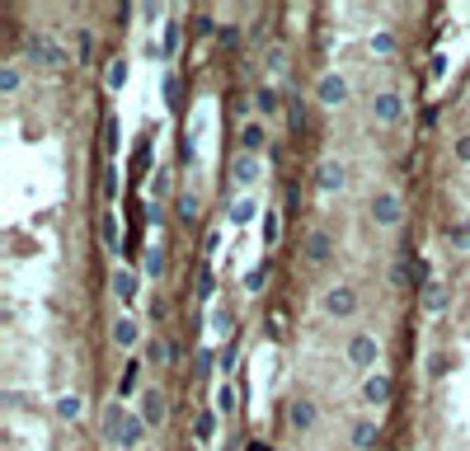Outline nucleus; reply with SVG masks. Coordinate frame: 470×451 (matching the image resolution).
I'll return each mask as SVG.
<instances>
[{"mask_svg": "<svg viewBox=\"0 0 470 451\" xmlns=\"http://www.w3.org/2000/svg\"><path fill=\"white\" fill-rule=\"evenodd\" d=\"M212 362H217V353H207V348H203V353H198V376H207V367H212Z\"/></svg>", "mask_w": 470, "mask_h": 451, "instance_id": "de8ad7c7", "label": "nucleus"}, {"mask_svg": "<svg viewBox=\"0 0 470 451\" xmlns=\"http://www.w3.org/2000/svg\"><path fill=\"white\" fill-rule=\"evenodd\" d=\"M76 57L80 62H90L94 57V33L90 29H76Z\"/></svg>", "mask_w": 470, "mask_h": 451, "instance_id": "e433bc0d", "label": "nucleus"}, {"mask_svg": "<svg viewBox=\"0 0 470 451\" xmlns=\"http://www.w3.org/2000/svg\"><path fill=\"white\" fill-rule=\"evenodd\" d=\"M19 85H24V71L19 66H0V94L10 99V94H19Z\"/></svg>", "mask_w": 470, "mask_h": 451, "instance_id": "a878e982", "label": "nucleus"}, {"mask_svg": "<svg viewBox=\"0 0 470 451\" xmlns=\"http://www.w3.org/2000/svg\"><path fill=\"white\" fill-rule=\"evenodd\" d=\"M264 282H268V259H264L259 268H250V273H245V292H259Z\"/></svg>", "mask_w": 470, "mask_h": 451, "instance_id": "4c0bfd02", "label": "nucleus"}, {"mask_svg": "<svg viewBox=\"0 0 470 451\" xmlns=\"http://www.w3.org/2000/svg\"><path fill=\"white\" fill-rule=\"evenodd\" d=\"M137 381H141V362L132 358V362L123 367V376H118V390H123V395H132V390H137Z\"/></svg>", "mask_w": 470, "mask_h": 451, "instance_id": "473e14b6", "label": "nucleus"}, {"mask_svg": "<svg viewBox=\"0 0 470 451\" xmlns=\"http://www.w3.org/2000/svg\"><path fill=\"white\" fill-rule=\"evenodd\" d=\"M287 423H292L297 433H311L315 423H320V409H315V400H292V405H287Z\"/></svg>", "mask_w": 470, "mask_h": 451, "instance_id": "9b49d317", "label": "nucleus"}, {"mask_svg": "<svg viewBox=\"0 0 470 451\" xmlns=\"http://www.w3.org/2000/svg\"><path fill=\"white\" fill-rule=\"evenodd\" d=\"M362 400H367L372 409H381L386 400H391V376H386V372H372L367 381H362Z\"/></svg>", "mask_w": 470, "mask_h": 451, "instance_id": "ddd939ff", "label": "nucleus"}, {"mask_svg": "<svg viewBox=\"0 0 470 451\" xmlns=\"http://www.w3.org/2000/svg\"><path fill=\"white\" fill-rule=\"evenodd\" d=\"M372 52L391 57V52H395V38H391V33H372Z\"/></svg>", "mask_w": 470, "mask_h": 451, "instance_id": "ea45409f", "label": "nucleus"}, {"mask_svg": "<svg viewBox=\"0 0 470 451\" xmlns=\"http://www.w3.org/2000/svg\"><path fill=\"white\" fill-rule=\"evenodd\" d=\"M170 170H156V179H151V193H156V198H165V193H170Z\"/></svg>", "mask_w": 470, "mask_h": 451, "instance_id": "a19ab883", "label": "nucleus"}, {"mask_svg": "<svg viewBox=\"0 0 470 451\" xmlns=\"http://www.w3.org/2000/svg\"><path fill=\"white\" fill-rule=\"evenodd\" d=\"M221 47H240V29H235V24H221Z\"/></svg>", "mask_w": 470, "mask_h": 451, "instance_id": "79ce46f5", "label": "nucleus"}, {"mask_svg": "<svg viewBox=\"0 0 470 451\" xmlns=\"http://www.w3.org/2000/svg\"><path fill=\"white\" fill-rule=\"evenodd\" d=\"M137 292H141V278L132 273V268H113V296L123 301V306H137Z\"/></svg>", "mask_w": 470, "mask_h": 451, "instance_id": "9d476101", "label": "nucleus"}, {"mask_svg": "<svg viewBox=\"0 0 470 451\" xmlns=\"http://www.w3.org/2000/svg\"><path fill=\"white\" fill-rule=\"evenodd\" d=\"M141 273H146V278H160V273H165V249H146V254H141Z\"/></svg>", "mask_w": 470, "mask_h": 451, "instance_id": "c756f323", "label": "nucleus"}, {"mask_svg": "<svg viewBox=\"0 0 470 451\" xmlns=\"http://www.w3.org/2000/svg\"><path fill=\"white\" fill-rule=\"evenodd\" d=\"M146 221H151V226H165V207L151 203V207H146Z\"/></svg>", "mask_w": 470, "mask_h": 451, "instance_id": "a18cd8bd", "label": "nucleus"}, {"mask_svg": "<svg viewBox=\"0 0 470 451\" xmlns=\"http://www.w3.org/2000/svg\"><path fill=\"white\" fill-rule=\"evenodd\" d=\"M123 423H127V409H123V400H109V405H104V419H99V433L109 437L113 447H118V437H123Z\"/></svg>", "mask_w": 470, "mask_h": 451, "instance_id": "f8f14e48", "label": "nucleus"}, {"mask_svg": "<svg viewBox=\"0 0 470 451\" xmlns=\"http://www.w3.org/2000/svg\"><path fill=\"white\" fill-rule=\"evenodd\" d=\"M137 339H141V329H137V320H132V315L113 320V343H118V348H137Z\"/></svg>", "mask_w": 470, "mask_h": 451, "instance_id": "aec40b11", "label": "nucleus"}, {"mask_svg": "<svg viewBox=\"0 0 470 451\" xmlns=\"http://www.w3.org/2000/svg\"><path fill=\"white\" fill-rule=\"evenodd\" d=\"M315 99H320V109H344V104H348L344 71H325V76L315 80Z\"/></svg>", "mask_w": 470, "mask_h": 451, "instance_id": "7ed1b4c3", "label": "nucleus"}, {"mask_svg": "<svg viewBox=\"0 0 470 451\" xmlns=\"http://www.w3.org/2000/svg\"><path fill=\"white\" fill-rule=\"evenodd\" d=\"M146 362H151V367H165V362H170V348H165V339H160V334H151V339H146Z\"/></svg>", "mask_w": 470, "mask_h": 451, "instance_id": "cd10ccee", "label": "nucleus"}, {"mask_svg": "<svg viewBox=\"0 0 470 451\" xmlns=\"http://www.w3.org/2000/svg\"><path fill=\"white\" fill-rule=\"evenodd\" d=\"M57 419L62 423H80V414H85V400H80V395H71V390H66V395H57Z\"/></svg>", "mask_w": 470, "mask_h": 451, "instance_id": "6ab92c4d", "label": "nucleus"}, {"mask_svg": "<svg viewBox=\"0 0 470 451\" xmlns=\"http://www.w3.org/2000/svg\"><path fill=\"white\" fill-rule=\"evenodd\" d=\"M423 311H428V315H442V311H447V287H442V282L423 287Z\"/></svg>", "mask_w": 470, "mask_h": 451, "instance_id": "4be33fe9", "label": "nucleus"}, {"mask_svg": "<svg viewBox=\"0 0 470 451\" xmlns=\"http://www.w3.org/2000/svg\"><path fill=\"white\" fill-rule=\"evenodd\" d=\"M137 414H141V423H146V428H160V423H165V395H160L156 386H151V390H141Z\"/></svg>", "mask_w": 470, "mask_h": 451, "instance_id": "6e6552de", "label": "nucleus"}, {"mask_svg": "<svg viewBox=\"0 0 470 451\" xmlns=\"http://www.w3.org/2000/svg\"><path fill=\"white\" fill-rule=\"evenodd\" d=\"M212 292H217V273H212V264L198 268V301H212Z\"/></svg>", "mask_w": 470, "mask_h": 451, "instance_id": "2f4dec72", "label": "nucleus"}, {"mask_svg": "<svg viewBox=\"0 0 470 451\" xmlns=\"http://www.w3.org/2000/svg\"><path fill=\"white\" fill-rule=\"evenodd\" d=\"M245 451H273V447H268L264 437H250V442H245Z\"/></svg>", "mask_w": 470, "mask_h": 451, "instance_id": "3c124183", "label": "nucleus"}, {"mask_svg": "<svg viewBox=\"0 0 470 451\" xmlns=\"http://www.w3.org/2000/svg\"><path fill=\"white\" fill-rule=\"evenodd\" d=\"M372 442H376V423H372V419L353 423V447H358V451H367Z\"/></svg>", "mask_w": 470, "mask_h": 451, "instance_id": "7c9ffc66", "label": "nucleus"}, {"mask_svg": "<svg viewBox=\"0 0 470 451\" xmlns=\"http://www.w3.org/2000/svg\"><path fill=\"white\" fill-rule=\"evenodd\" d=\"M99 240H104V249H113V254L123 249V226H118V217H113V212H104V217H99Z\"/></svg>", "mask_w": 470, "mask_h": 451, "instance_id": "a211bd4d", "label": "nucleus"}, {"mask_svg": "<svg viewBox=\"0 0 470 451\" xmlns=\"http://www.w3.org/2000/svg\"><path fill=\"white\" fill-rule=\"evenodd\" d=\"M235 358H240V343H221V353H217V367L221 372H235Z\"/></svg>", "mask_w": 470, "mask_h": 451, "instance_id": "c9c22d12", "label": "nucleus"}, {"mask_svg": "<svg viewBox=\"0 0 470 451\" xmlns=\"http://www.w3.org/2000/svg\"><path fill=\"white\" fill-rule=\"evenodd\" d=\"M344 184H348L344 160H320V165H315V188H320V193H339Z\"/></svg>", "mask_w": 470, "mask_h": 451, "instance_id": "0eeeda50", "label": "nucleus"}, {"mask_svg": "<svg viewBox=\"0 0 470 451\" xmlns=\"http://www.w3.org/2000/svg\"><path fill=\"white\" fill-rule=\"evenodd\" d=\"M198 212H203L198 193H179V198H174V217L179 221H198Z\"/></svg>", "mask_w": 470, "mask_h": 451, "instance_id": "5701e85b", "label": "nucleus"}, {"mask_svg": "<svg viewBox=\"0 0 470 451\" xmlns=\"http://www.w3.org/2000/svg\"><path fill=\"white\" fill-rule=\"evenodd\" d=\"M235 405H240L235 386H231V381H221V386H217V400H212V409H217V414H235Z\"/></svg>", "mask_w": 470, "mask_h": 451, "instance_id": "b1692460", "label": "nucleus"}, {"mask_svg": "<svg viewBox=\"0 0 470 451\" xmlns=\"http://www.w3.org/2000/svg\"><path fill=\"white\" fill-rule=\"evenodd\" d=\"M212 329H217V334H226V329H231V315L221 311V306H217V311H212Z\"/></svg>", "mask_w": 470, "mask_h": 451, "instance_id": "c03bdc74", "label": "nucleus"}, {"mask_svg": "<svg viewBox=\"0 0 470 451\" xmlns=\"http://www.w3.org/2000/svg\"><path fill=\"white\" fill-rule=\"evenodd\" d=\"M320 306H325L329 320H348V315L358 311V292H353L348 282H339V287H329V292H325V301H320Z\"/></svg>", "mask_w": 470, "mask_h": 451, "instance_id": "39448f33", "label": "nucleus"}, {"mask_svg": "<svg viewBox=\"0 0 470 451\" xmlns=\"http://www.w3.org/2000/svg\"><path fill=\"white\" fill-rule=\"evenodd\" d=\"M104 85H109L113 94H118V90H123V85H127V62H123V57L104 66Z\"/></svg>", "mask_w": 470, "mask_h": 451, "instance_id": "393cba45", "label": "nucleus"}, {"mask_svg": "<svg viewBox=\"0 0 470 451\" xmlns=\"http://www.w3.org/2000/svg\"><path fill=\"white\" fill-rule=\"evenodd\" d=\"M428 372H433V376H442V372H447V353H433V362H428Z\"/></svg>", "mask_w": 470, "mask_h": 451, "instance_id": "49530a36", "label": "nucleus"}, {"mask_svg": "<svg viewBox=\"0 0 470 451\" xmlns=\"http://www.w3.org/2000/svg\"><path fill=\"white\" fill-rule=\"evenodd\" d=\"M372 221H376V226H386V231L405 221V203H400V193H395V188H376V193H372Z\"/></svg>", "mask_w": 470, "mask_h": 451, "instance_id": "f03ea898", "label": "nucleus"}, {"mask_svg": "<svg viewBox=\"0 0 470 451\" xmlns=\"http://www.w3.org/2000/svg\"><path fill=\"white\" fill-rule=\"evenodd\" d=\"M212 437H217V409H203V414L193 419V442H198V447H212Z\"/></svg>", "mask_w": 470, "mask_h": 451, "instance_id": "f3484780", "label": "nucleus"}, {"mask_svg": "<svg viewBox=\"0 0 470 451\" xmlns=\"http://www.w3.org/2000/svg\"><path fill=\"white\" fill-rule=\"evenodd\" d=\"M348 362H353L358 372H367V376L376 372V362H381V339H376L372 329H358V334L348 339Z\"/></svg>", "mask_w": 470, "mask_h": 451, "instance_id": "f257e3e1", "label": "nucleus"}, {"mask_svg": "<svg viewBox=\"0 0 470 451\" xmlns=\"http://www.w3.org/2000/svg\"><path fill=\"white\" fill-rule=\"evenodd\" d=\"M372 118L381 127H395L400 118H405V94L400 90H376L372 94Z\"/></svg>", "mask_w": 470, "mask_h": 451, "instance_id": "20e7f679", "label": "nucleus"}, {"mask_svg": "<svg viewBox=\"0 0 470 451\" xmlns=\"http://www.w3.org/2000/svg\"><path fill=\"white\" fill-rule=\"evenodd\" d=\"M76 451H85V447H76Z\"/></svg>", "mask_w": 470, "mask_h": 451, "instance_id": "603ef678", "label": "nucleus"}, {"mask_svg": "<svg viewBox=\"0 0 470 451\" xmlns=\"http://www.w3.org/2000/svg\"><path fill=\"white\" fill-rule=\"evenodd\" d=\"M259 235H264V249L278 245V235H282V217H278V212H264V226H259Z\"/></svg>", "mask_w": 470, "mask_h": 451, "instance_id": "bb28decb", "label": "nucleus"}, {"mask_svg": "<svg viewBox=\"0 0 470 451\" xmlns=\"http://www.w3.org/2000/svg\"><path fill=\"white\" fill-rule=\"evenodd\" d=\"M137 15H141V19H146V24H156V19H160V5H141Z\"/></svg>", "mask_w": 470, "mask_h": 451, "instance_id": "8fccbe9b", "label": "nucleus"}, {"mask_svg": "<svg viewBox=\"0 0 470 451\" xmlns=\"http://www.w3.org/2000/svg\"><path fill=\"white\" fill-rule=\"evenodd\" d=\"M254 217H259V207H254V198H240V203L231 207V226H250Z\"/></svg>", "mask_w": 470, "mask_h": 451, "instance_id": "c85d7f7f", "label": "nucleus"}, {"mask_svg": "<svg viewBox=\"0 0 470 451\" xmlns=\"http://www.w3.org/2000/svg\"><path fill=\"white\" fill-rule=\"evenodd\" d=\"M452 151H456V160H461V165H470V132H466V137H456Z\"/></svg>", "mask_w": 470, "mask_h": 451, "instance_id": "37998d69", "label": "nucleus"}, {"mask_svg": "<svg viewBox=\"0 0 470 451\" xmlns=\"http://www.w3.org/2000/svg\"><path fill=\"white\" fill-rule=\"evenodd\" d=\"M141 442H146V423H141V414H127L123 437H118V451H141Z\"/></svg>", "mask_w": 470, "mask_h": 451, "instance_id": "dca6fc26", "label": "nucleus"}, {"mask_svg": "<svg viewBox=\"0 0 470 451\" xmlns=\"http://www.w3.org/2000/svg\"><path fill=\"white\" fill-rule=\"evenodd\" d=\"M259 174H264V160H259V156H245V151H240V156L231 160V179H235V184H254Z\"/></svg>", "mask_w": 470, "mask_h": 451, "instance_id": "4468645a", "label": "nucleus"}, {"mask_svg": "<svg viewBox=\"0 0 470 451\" xmlns=\"http://www.w3.org/2000/svg\"><path fill=\"white\" fill-rule=\"evenodd\" d=\"M278 104H282V94L273 90V85H259V90H254V109L264 113V118H273V113H278Z\"/></svg>", "mask_w": 470, "mask_h": 451, "instance_id": "412c9836", "label": "nucleus"}, {"mask_svg": "<svg viewBox=\"0 0 470 451\" xmlns=\"http://www.w3.org/2000/svg\"><path fill=\"white\" fill-rule=\"evenodd\" d=\"M179 43H184V29H179V24H170V29H165V38H160V57H174V52H179Z\"/></svg>", "mask_w": 470, "mask_h": 451, "instance_id": "72a5a7b5", "label": "nucleus"}, {"mask_svg": "<svg viewBox=\"0 0 470 451\" xmlns=\"http://www.w3.org/2000/svg\"><path fill=\"white\" fill-rule=\"evenodd\" d=\"M203 249H207V254H217V249H221V231H207V240H203Z\"/></svg>", "mask_w": 470, "mask_h": 451, "instance_id": "09e8293b", "label": "nucleus"}, {"mask_svg": "<svg viewBox=\"0 0 470 451\" xmlns=\"http://www.w3.org/2000/svg\"><path fill=\"white\" fill-rule=\"evenodd\" d=\"M29 57L38 66H47V71H62V66H66V52L52 43L47 33H33V38H29Z\"/></svg>", "mask_w": 470, "mask_h": 451, "instance_id": "423d86ee", "label": "nucleus"}, {"mask_svg": "<svg viewBox=\"0 0 470 451\" xmlns=\"http://www.w3.org/2000/svg\"><path fill=\"white\" fill-rule=\"evenodd\" d=\"M287 123H292V132L306 127V109H301V99H287Z\"/></svg>", "mask_w": 470, "mask_h": 451, "instance_id": "58836bf2", "label": "nucleus"}, {"mask_svg": "<svg viewBox=\"0 0 470 451\" xmlns=\"http://www.w3.org/2000/svg\"><path fill=\"white\" fill-rule=\"evenodd\" d=\"M447 245H452V249H470V221H461V226H447Z\"/></svg>", "mask_w": 470, "mask_h": 451, "instance_id": "f704fd0d", "label": "nucleus"}, {"mask_svg": "<svg viewBox=\"0 0 470 451\" xmlns=\"http://www.w3.org/2000/svg\"><path fill=\"white\" fill-rule=\"evenodd\" d=\"M264 146H268V127L259 123V118H245V123H240V151H245V156H259Z\"/></svg>", "mask_w": 470, "mask_h": 451, "instance_id": "1a4fd4ad", "label": "nucleus"}, {"mask_svg": "<svg viewBox=\"0 0 470 451\" xmlns=\"http://www.w3.org/2000/svg\"><path fill=\"white\" fill-rule=\"evenodd\" d=\"M306 259H311V264H329V259H334V240H329V231H311L306 235Z\"/></svg>", "mask_w": 470, "mask_h": 451, "instance_id": "2eb2a0df", "label": "nucleus"}]
</instances>
